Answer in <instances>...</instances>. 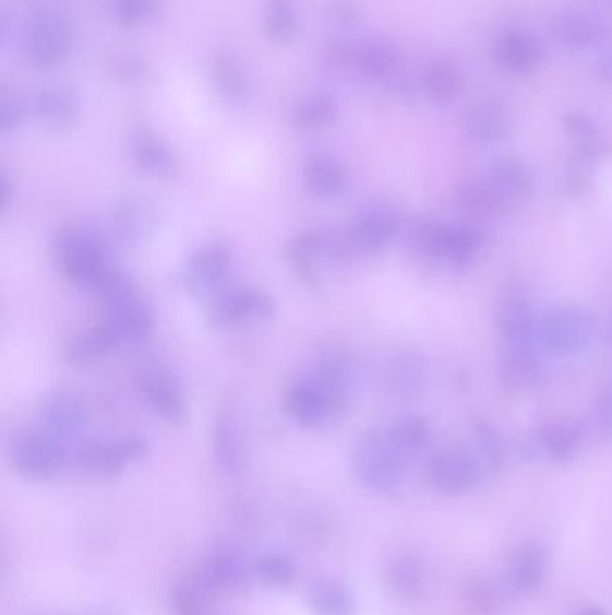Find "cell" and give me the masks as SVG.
Wrapping results in <instances>:
<instances>
[{"label": "cell", "mask_w": 612, "mask_h": 615, "mask_svg": "<svg viewBox=\"0 0 612 615\" xmlns=\"http://www.w3.org/2000/svg\"><path fill=\"white\" fill-rule=\"evenodd\" d=\"M33 110L41 127L56 133L71 130L80 116L76 96L67 88H46L38 92Z\"/></svg>", "instance_id": "obj_27"}, {"label": "cell", "mask_w": 612, "mask_h": 615, "mask_svg": "<svg viewBox=\"0 0 612 615\" xmlns=\"http://www.w3.org/2000/svg\"><path fill=\"white\" fill-rule=\"evenodd\" d=\"M422 88L431 102L447 105L460 97L464 91V74L453 61H433L425 67L422 74Z\"/></svg>", "instance_id": "obj_33"}, {"label": "cell", "mask_w": 612, "mask_h": 615, "mask_svg": "<svg viewBox=\"0 0 612 615\" xmlns=\"http://www.w3.org/2000/svg\"><path fill=\"white\" fill-rule=\"evenodd\" d=\"M386 586L399 600H420L428 589V570L416 556H395L386 567Z\"/></svg>", "instance_id": "obj_29"}, {"label": "cell", "mask_w": 612, "mask_h": 615, "mask_svg": "<svg viewBox=\"0 0 612 615\" xmlns=\"http://www.w3.org/2000/svg\"><path fill=\"white\" fill-rule=\"evenodd\" d=\"M386 430H388L389 439L394 441L395 447L399 448L400 453L408 461L430 447L431 428L430 423L425 422L424 417H399L389 427H386Z\"/></svg>", "instance_id": "obj_38"}, {"label": "cell", "mask_w": 612, "mask_h": 615, "mask_svg": "<svg viewBox=\"0 0 612 615\" xmlns=\"http://www.w3.org/2000/svg\"><path fill=\"white\" fill-rule=\"evenodd\" d=\"M339 63L363 78L381 80L397 69V52L381 42H361L339 52Z\"/></svg>", "instance_id": "obj_26"}, {"label": "cell", "mask_w": 612, "mask_h": 615, "mask_svg": "<svg viewBox=\"0 0 612 615\" xmlns=\"http://www.w3.org/2000/svg\"><path fill=\"white\" fill-rule=\"evenodd\" d=\"M0 119H2V130L5 133L15 132L21 127L24 119V110L21 103L15 97H2V107H0Z\"/></svg>", "instance_id": "obj_49"}, {"label": "cell", "mask_w": 612, "mask_h": 615, "mask_svg": "<svg viewBox=\"0 0 612 615\" xmlns=\"http://www.w3.org/2000/svg\"><path fill=\"white\" fill-rule=\"evenodd\" d=\"M355 394V371L344 356L329 355L289 383L284 411L300 427L316 428L344 416Z\"/></svg>", "instance_id": "obj_1"}, {"label": "cell", "mask_w": 612, "mask_h": 615, "mask_svg": "<svg viewBox=\"0 0 612 615\" xmlns=\"http://www.w3.org/2000/svg\"><path fill=\"white\" fill-rule=\"evenodd\" d=\"M338 118V105L333 97L316 94V96L305 97L295 107L291 121L300 132L314 133L324 132L327 128L334 127Z\"/></svg>", "instance_id": "obj_35"}, {"label": "cell", "mask_w": 612, "mask_h": 615, "mask_svg": "<svg viewBox=\"0 0 612 615\" xmlns=\"http://www.w3.org/2000/svg\"><path fill=\"white\" fill-rule=\"evenodd\" d=\"M598 78L605 83H612V51L605 52L595 67Z\"/></svg>", "instance_id": "obj_51"}, {"label": "cell", "mask_w": 612, "mask_h": 615, "mask_svg": "<svg viewBox=\"0 0 612 615\" xmlns=\"http://www.w3.org/2000/svg\"><path fill=\"white\" fill-rule=\"evenodd\" d=\"M472 450L480 459L481 466H483L485 472L500 469L503 458H505L503 441H501L496 430L491 425H487V423H476Z\"/></svg>", "instance_id": "obj_43"}, {"label": "cell", "mask_w": 612, "mask_h": 615, "mask_svg": "<svg viewBox=\"0 0 612 615\" xmlns=\"http://www.w3.org/2000/svg\"><path fill=\"white\" fill-rule=\"evenodd\" d=\"M548 569V555L541 545L523 547L512 559L511 581L519 592H531L541 586Z\"/></svg>", "instance_id": "obj_37"}, {"label": "cell", "mask_w": 612, "mask_h": 615, "mask_svg": "<svg viewBox=\"0 0 612 615\" xmlns=\"http://www.w3.org/2000/svg\"><path fill=\"white\" fill-rule=\"evenodd\" d=\"M399 224L386 209H369L358 214L338 238L341 256H375L392 244Z\"/></svg>", "instance_id": "obj_15"}, {"label": "cell", "mask_w": 612, "mask_h": 615, "mask_svg": "<svg viewBox=\"0 0 612 615\" xmlns=\"http://www.w3.org/2000/svg\"><path fill=\"white\" fill-rule=\"evenodd\" d=\"M597 333L591 311L578 305H553L542 311L537 324V342L555 356L586 352Z\"/></svg>", "instance_id": "obj_6"}, {"label": "cell", "mask_w": 612, "mask_h": 615, "mask_svg": "<svg viewBox=\"0 0 612 615\" xmlns=\"http://www.w3.org/2000/svg\"><path fill=\"white\" fill-rule=\"evenodd\" d=\"M55 261L69 285L96 295L117 270L105 241L83 225H67L56 235Z\"/></svg>", "instance_id": "obj_2"}, {"label": "cell", "mask_w": 612, "mask_h": 615, "mask_svg": "<svg viewBox=\"0 0 612 615\" xmlns=\"http://www.w3.org/2000/svg\"><path fill=\"white\" fill-rule=\"evenodd\" d=\"M592 425L603 438H612V378L598 392L592 409Z\"/></svg>", "instance_id": "obj_48"}, {"label": "cell", "mask_w": 612, "mask_h": 615, "mask_svg": "<svg viewBox=\"0 0 612 615\" xmlns=\"http://www.w3.org/2000/svg\"><path fill=\"white\" fill-rule=\"evenodd\" d=\"M197 580L208 592L223 595L241 594L252 580L253 569L239 551L218 545L207 551L200 561Z\"/></svg>", "instance_id": "obj_17"}, {"label": "cell", "mask_w": 612, "mask_h": 615, "mask_svg": "<svg viewBox=\"0 0 612 615\" xmlns=\"http://www.w3.org/2000/svg\"><path fill=\"white\" fill-rule=\"evenodd\" d=\"M494 321L506 346L537 341L539 316L530 294L519 283H506L501 288L497 294Z\"/></svg>", "instance_id": "obj_14"}, {"label": "cell", "mask_w": 612, "mask_h": 615, "mask_svg": "<svg viewBox=\"0 0 612 615\" xmlns=\"http://www.w3.org/2000/svg\"><path fill=\"white\" fill-rule=\"evenodd\" d=\"M11 461L21 477L35 483H46L65 472L69 450L65 442L52 438L49 434H27L15 442Z\"/></svg>", "instance_id": "obj_10"}, {"label": "cell", "mask_w": 612, "mask_h": 615, "mask_svg": "<svg viewBox=\"0 0 612 615\" xmlns=\"http://www.w3.org/2000/svg\"><path fill=\"white\" fill-rule=\"evenodd\" d=\"M308 605L313 615H356V598L338 580H319L309 587Z\"/></svg>", "instance_id": "obj_34"}, {"label": "cell", "mask_w": 612, "mask_h": 615, "mask_svg": "<svg viewBox=\"0 0 612 615\" xmlns=\"http://www.w3.org/2000/svg\"><path fill=\"white\" fill-rule=\"evenodd\" d=\"M567 135L575 146V155L597 163L608 152V144L603 141L602 133L598 130L597 122L587 114L572 113L564 118Z\"/></svg>", "instance_id": "obj_36"}, {"label": "cell", "mask_w": 612, "mask_h": 615, "mask_svg": "<svg viewBox=\"0 0 612 615\" xmlns=\"http://www.w3.org/2000/svg\"><path fill=\"white\" fill-rule=\"evenodd\" d=\"M496 60L506 71L530 72L541 61V47L528 33L511 31L497 40Z\"/></svg>", "instance_id": "obj_31"}, {"label": "cell", "mask_w": 612, "mask_h": 615, "mask_svg": "<svg viewBox=\"0 0 612 615\" xmlns=\"http://www.w3.org/2000/svg\"><path fill=\"white\" fill-rule=\"evenodd\" d=\"M119 346L121 341L116 331L111 330L107 321H101L74 331L67 339L63 355L72 366H88L116 352Z\"/></svg>", "instance_id": "obj_22"}, {"label": "cell", "mask_w": 612, "mask_h": 615, "mask_svg": "<svg viewBox=\"0 0 612 615\" xmlns=\"http://www.w3.org/2000/svg\"><path fill=\"white\" fill-rule=\"evenodd\" d=\"M275 303L268 292L252 285L227 286L208 300V319L223 330H241L268 319Z\"/></svg>", "instance_id": "obj_8"}, {"label": "cell", "mask_w": 612, "mask_h": 615, "mask_svg": "<svg viewBox=\"0 0 612 615\" xmlns=\"http://www.w3.org/2000/svg\"><path fill=\"white\" fill-rule=\"evenodd\" d=\"M157 227V211L149 200L124 197L110 211V230L119 244L137 247Z\"/></svg>", "instance_id": "obj_20"}, {"label": "cell", "mask_w": 612, "mask_h": 615, "mask_svg": "<svg viewBox=\"0 0 612 615\" xmlns=\"http://www.w3.org/2000/svg\"><path fill=\"white\" fill-rule=\"evenodd\" d=\"M531 441L541 458L552 463H566L580 452L583 430L572 419H552L537 428Z\"/></svg>", "instance_id": "obj_24"}, {"label": "cell", "mask_w": 612, "mask_h": 615, "mask_svg": "<svg viewBox=\"0 0 612 615\" xmlns=\"http://www.w3.org/2000/svg\"><path fill=\"white\" fill-rule=\"evenodd\" d=\"M97 297L103 300L105 321L116 331L121 344H142L153 333V314L142 300L130 275L117 269Z\"/></svg>", "instance_id": "obj_5"}, {"label": "cell", "mask_w": 612, "mask_h": 615, "mask_svg": "<svg viewBox=\"0 0 612 615\" xmlns=\"http://www.w3.org/2000/svg\"><path fill=\"white\" fill-rule=\"evenodd\" d=\"M160 10V0H116V15L124 26L152 21Z\"/></svg>", "instance_id": "obj_46"}, {"label": "cell", "mask_w": 612, "mask_h": 615, "mask_svg": "<svg viewBox=\"0 0 612 615\" xmlns=\"http://www.w3.org/2000/svg\"><path fill=\"white\" fill-rule=\"evenodd\" d=\"M456 202L460 205L461 211L472 218H501L506 214L481 177L472 178L469 182L464 184L458 189Z\"/></svg>", "instance_id": "obj_40"}, {"label": "cell", "mask_w": 612, "mask_h": 615, "mask_svg": "<svg viewBox=\"0 0 612 615\" xmlns=\"http://www.w3.org/2000/svg\"><path fill=\"white\" fill-rule=\"evenodd\" d=\"M464 128L476 141L497 143L512 132V119L505 108L494 103H478L464 116Z\"/></svg>", "instance_id": "obj_30"}, {"label": "cell", "mask_w": 612, "mask_h": 615, "mask_svg": "<svg viewBox=\"0 0 612 615\" xmlns=\"http://www.w3.org/2000/svg\"><path fill=\"white\" fill-rule=\"evenodd\" d=\"M344 258L336 235H324L319 230H304L289 239L286 260L305 283H316L329 260Z\"/></svg>", "instance_id": "obj_18"}, {"label": "cell", "mask_w": 612, "mask_h": 615, "mask_svg": "<svg viewBox=\"0 0 612 615\" xmlns=\"http://www.w3.org/2000/svg\"><path fill=\"white\" fill-rule=\"evenodd\" d=\"M132 158L142 174L171 178L178 172V158L171 146L155 133L141 132L132 141Z\"/></svg>", "instance_id": "obj_28"}, {"label": "cell", "mask_w": 612, "mask_h": 615, "mask_svg": "<svg viewBox=\"0 0 612 615\" xmlns=\"http://www.w3.org/2000/svg\"><path fill=\"white\" fill-rule=\"evenodd\" d=\"M264 27L269 38L277 42H288L297 31V15L293 4L289 0H272L264 15Z\"/></svg>", "instance_id": "obj_44"}, {"label": "cell", "mask_w": 612, "mask_h": 615, "mask_svg": "<svg viewBox=\"0 0 612 615\" xmlns=\"http://www.w3.org/2000/svg\"><path fill=\"white\" fill-rule=\"evenodd\" d=\"M592 164L587 158L573 157L566 175V189L575 197H583L592 186Z\"/></svg>", "instance_id": "obj_47"}, {"label": "cell", "mask_w": 612, "mask_h": 615, "mask_svg": "<svg viewBox=\"0 0 612 615\" xmlns=\"http://www.w3.org/2000/svg\"><path fill=\"white\" fill-rule=\"evenodd\" d=\"M214 463L225 475H239L247 466V441L238 416L232 411H219L211 430Z\"/></svg>", "instance_id": "obj_21"}, {"label": "cell", "mask_w": 612, "mask_h": 615, "mask_svg": "<svg viewBox=\"0 0 612 615\" xmlns=\"http://www.w3.org/2000/svg\"><path fill=\"white\" fill-rule=\"evenodd\" d=\"M506 214L528 204L536 194L537 175L531 164L517 155L494 158L481 175Z\"/></svg>", "instance_id": "obj_13"}, {"label": "cell", "mask_w": 612, "mask_h": 615, "mask_svg": "<svg viewBox=\"0 0 612 615\" xmlns=\"http://www.w3.org/2000/svg\"><path fill=\"white\" fill-rule=\"evenodd\" d=\"M542 372L541 355L536 344L506 346L500 362V381L508 392H527L536 386Z\"/></svg>", "instance_id": "obj_23"}, {"label": "cell", "mask_w": 612, "mask_h": 615, "mask_svg": "<svg viewBox=\"0 0 612 615\" xmlns=\"http://www.w3.org/2000/svg\"><path fill=\"white\" fill-rule=\"evenodd\" d=\"M207 592L200 580L178 581L172 590V605L177 608V614L207 615Z\"/></svg>", "instance_id": "obj_45"}, {"label": "cell", "mask_w": 612, "mask_h": 615, "mask_svg": "<svg viewBox=\"0 0 612 615\" xmlns=\"http://www.w3.org/2000/svg\"><path fill=\"white\" fill-rule=\"evenodd\" d=\"M99 615H111V614H99Z\"/></svg>", "instance_id": "obj_53"}, {"label": "cell", "mask_w": 612, "mask_h": 615, "mask_svg": "<svg viewBox=\"0 0 612 615\" xmlns=\"http://www.w3.org/2000/svg\"><path fill=\"white\" fill-rule=\"evenodd\" d=\"M253 576L261 586L269 590H288L297 580V567L293 559L278 551H268L257 556L252 565Z\"/></svg>", "instance_id": "obj_39"}, {"label": "cell", "mask_w": 612, "mask_h": 615, "mask_svg": "<svg viewBox=\"0 0 612 615\" xmlns=\"http://www.w3.org/2000/svg\"><path fill=\"white\" fill-rule=\"evenodd\" d=\"M230 270L232 255L227 245L211 241L197 247L185 258L178 272V281L189 295L211 300L227 288Z\"/></svg>", "instance_id": "obj_7"}, {"label": "cell", "mask_w": 612, "mask_h": 615, "mask_svg": "<svg viewBox=\"0 0 612 615\" xmlns=\"http://www.w3.org/2000/svg\"><path fill=\"white\" fill-rule=\"evenodd\" d=\"M41 433L61 442L82 436L88 425V409L82 398L71 391H56L44 400L40 407Z\"/></svg>", "instance_id": "obj_19"}, {"label": "cell", "mask_w": 612, "mask_h": 615, "mask_svg": "<svg viewBox=\"0 0 612 615\" xmlns=\"http://www.w3.org/2000/svg\"><path fill=\"white\" fill-rule=\"evenodd\" d=\"M483 466L472 447L447 445L436 450L425 464V477L442 494L460 495L471 492L483 477Z\"/></svg>", "instance_id": "obj_9"}, {"label": "cell", "mask_w": 612, "mask_h": 615, "mask_svg": "<svg viewBox=\"0 0 612 615\" xmlns=\"http://www.w3.org/2000/svg\"><path fill=\"white\" fill-rule=\"evenodd\" d=\"M556 38L572 49H586L600 38V26L591 16L572 13L562 16L555 26Z\"/></svg>", "instance_id": "obj_42"}, {"label": "cell", "mask_w": 612, "mask_h": 615, "mask_svg": "<svg viewBox=\"0 0 612 615\" xmlns=\"http://www.w3.org/2000/svg\"><path fill=\"white\" fill-rule=\"evenodd\" d=\"M149 452L147 441L141 436H116L88 442L77 452V464L94 477H116L128 466L141 463Z\"/></svg>", "instance_id": "obj_12"}, {"label": "cell", "mask_w": 612, "mask_h": 615, "mask_svg": "<svg viewBox=\"0 0 612 615\" xmlns=\"http://www.w3.org/2000/svg\"><path fill=\"white\" fill-rule=\"evenodd\" d=\"M71 26L55 11H41L27 27L24 52L35 69L47 71L61 66L71 51Z\"/></svg>", "instance_id": "obj_11"}, {"label": "cell", "mask_w": 612, "mask_h": 615, "mask_svg": "<svg viewBox=\"0 0 612 615\" xmlns=\"http://www.w3.org/2000/svg\"><path fill=\"white\" fill-rule=\"evenodd\" d=\"M408 459L389 439L386 428L364 430L356 439L350 453V469L356 481L377 494L397 488L405 478Z\"/></svg>", "instance_id": "obj_3"}, {"label": "cell", "mask_w": 612, "mask_h": 615, "mask_svg": "<svg viewBox=\"0 0 612 615\" xmlns=\"http://www.w3.org/2000/svg\"><path fill=\"white\" fill-rule=\"evenodd\" d=\"M580 615H602V612L597 611V608H589V611L583 612Z\"/></svg>", "instance_id": "obj_52"}, {"label": "cell", "mask_w": 612, "mask_h": 615, "mask_svg": "<svg viewBox=\"0 0 612 615\" xmlns=\"http://www.w3.org/2000/svg\"><path fill=\"white\" fill-rule=\"evenodd\" d=\"M302 180L305 191L314 199L333 200L347 189L349 174L331 153H314L304 163Z\"/></svg>", "instance_id": "obj_25"}, {"label": "cell", "mask_w": 612, "mask_h": 615, "mask_svg": "<svg viewBox=\"0 0 612 615\" xmlns=\"http://www.w3.org/2000/svg\"><path fill=\"white\" fill-rule=\"evenodd\" d=\"M411 247L425 260L464 267L480 255L483 233L472 224L420 220L410 230Z\"/></svg>", "instance_id": "obj_4"}, {"label": "cell", "mask_w": 612, "mask_h": 615, "mask_svg": "<svg viewBox=\"0 0 612 615\" xmlns=\"http://www.w3.org/2000/svg\"><path fill=\"white\" fill-rule=\"evenodd\" d=\"M211 80L216 91L227 99H241L249 91V78L238 60L219 57L214 60Z\"/></svg>", "instance_id": "obj_41"}, {"label": "cell", "mask_w": 612, "mask_h": 615, "mask_svg": "<svg viewBox=\"0 0 612 615\" xmlns=\"http://www.w3.org/2000/svg\"><path fill=\"white\" fill-rule=\"evenodd\" d=\"M139 389L155 416L169 425H180L185 422L188 398L182 383L169 367L163 364L144 367V371L139 377Z\"/></svg>", "instance_id": "obj_16"}, {"label": "cell", "mask_w": 612, "mask_h": 615, "mask_svg": "<svg viewBox=\"0 0 612 615\" xmlns=\"http://www.w3.org/2000/svg\"><path fill=\"white\" fill-rule=\"evenodd\" d=\"M13 200H15V186L11 184L8 174L2 172V177H0V202H2V211L4 213L10 211Z\"/></svg>", "instance_id": "obj_50"}, {"label": "cell", "mask_w": 612, "mask_h": 615, "mask_svg": "<svg viewBox=\"0 0 612 615\" xmlns=\"http://www.w3.org/2000/svg\"><path fill=\"white\" fill-rule=\"evenodd\" d=\"M386 386L400 398H417L424 391L425 362L417 353H400L386 367Z\"/></svg>", "instance_id": "obj_32"}]
</instances>
